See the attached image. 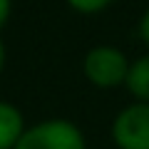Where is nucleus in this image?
I'll use <instances>...</instances> for the list:
<instances>
[{"instance_id": "obj_9", "label": "nucleus", "mask_w": 149, "mask_h": 149, "mask_svg": "<svg viewBox=\"0 0 149 149\" xmlns=\"http://www.w3.org/2000/svg\"><path fill=\"white\" fill-rule=\"evenodd\" d=\"M5 60H8V52H5V42H3V37H0V72L5 67Z\"/></svg>"}, {"instance_id": "obj_3", "label": "nucleus", "mask_w": 149, "mask_h": 149, "mask_svg": "<svg viewBox=\"0 0 149 149\" xmlns=\"http://www.w3.org/2000/svg\"><path fill=\"white\" fill-rule=\"evenodd\" d=\"M109 137L117 149H149V104H124L109 124Z\"/></svg>"}, {"instance_id": "obj_2", "label": "nucleus", "mask_w": 149, "mask_h": 149, "mask_svg": "<svg viewBox=\"0 0 149 149\" xmlns=\"http://www.w3.org/2000/svg\"><path fill=\"white\" fill-rule=\"evenodd\" d=\"M132 60L114 45H95L82 57V74L97 90L124 87Z\"/></svg>"}, {"instance_id": "obj_7", "label": "nucleus", "mask_w": 149, "mask_h": 149, "mask_svg": "<svg viewBox=\"0 0 149 149\" xmlns=\"http://www.w3.org/2000/svg\"><path fill=\"white\" fill-rule=\"evenodd\" d=\"M137 35H139V40H142V42L147 45V50H149V8L142 13V17H139V22H137Z\"/></svg>"}, {"instance_id": "obj_8", "label": "nucleus", "mask_w": 149, "mask_h": 149, "mask_svg": "<svg viewBox=\"0 0 149 149\" xmlns=\"http://www.w3.org/2000/svg\"><path fill=\"white\" fill-rule=\"evenodd\" d=\"M13 13V0H0V27H5V22L10 20Z\"/></svg>"}, {"instance_id": "obj_6", "label": "nucleus", "mask_w": 149, "mask_h": 149, "mask_svg": "<svg viewBox=\"0 0 149 149\" xmlns=\"http://www.w3.org/2000/svg\"><path fill=\"white\" fill-rule=\"evenodd\" d=\"M65 3H67L74 13H80V15H100V13H104L114 0H65Z\"/></svg>"}, {"instance_id": "obj_4", "label": "nucleus", "mask_w": 149, "mask_h": 149, "mask_svg": "<svg viewBox=\"0 0 149 149\" xmlns=\"http://www.w3.org/2000/svg\"><path fill=\"white\" fill-rule=\"evenodd\" d=\"M25 127V114L20 112V107L0 100V149H15Z\"/></svg>"}, {"instance_id": "obj_5", "label": "nucleus", "mask_w": 149, "mask_h": 149, "mask_svg": "<svg viewBox=\"0 0 149 149\" xmlns=\"http://www.w3.org/2000/svg\"><path fill=\"white\" fill-rule=\"evenodd\" d=\"M127 92L132 95V102H144L149 104V52L139 55L129 65V74L124 82Z\"/></svg>"}, {"instance_id": "obj_1", "label": "nucleus", "mask_w": 149, "mask_h": 149, "mask_svg": "<svg viewBox=\"0 0 149 149\" xmlns=\"http://www.w3.org/2000/svg\"><path fill=\"white\" fill-rule=\"evenodd\" d=\"M15 149H87V134L72 119L50 117L27 124Z\"/></svg>"}]
</instances>
